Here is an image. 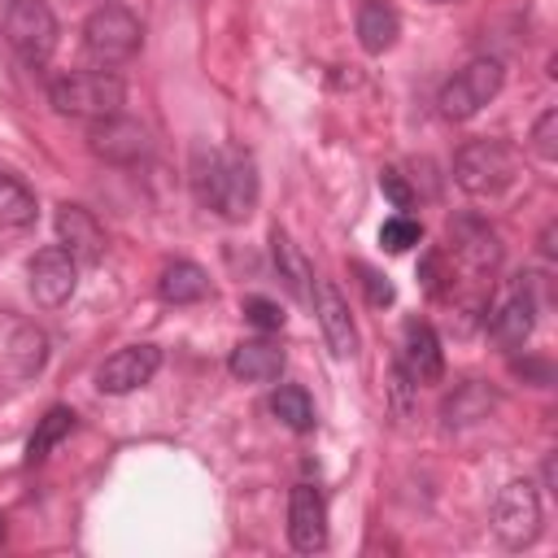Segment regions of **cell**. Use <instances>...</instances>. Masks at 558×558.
I'll list each match as a JSON object with an SVG mask.
<instances>
[{"label": "cell", "instance_id": "1", "mask_svg": "<svg viewBox=\"0 0 558 558\" xmlns=\"http://www.w3.org/2000/svg\"><path fill=\"white\" fill-rule=\"evenodd\" d=\"M48 100L57 113L65 118H113L122 113V100H126V87L118 74L109 70H70L61 78H52L48 87Z\"/></svg>", "mask_w": 558, "mask_h": 558}, {"label": "cell", "instance_id": "2", "mask_svg": "<svg viewBox=\"0 0 558 558\" xmlns=\"http://www.w3.org/2000/svg\"><path fill=\"white\" fill-rule=\"evenodd\" d=\"M519 174V157L506 140H471L453 157V183L471 196H501Z\"/></svg>", "mask_w": 558, "mask_h": 558}, {"label": "cell", "instance_id": "3", "mask_svg": "<svg viewBox=\"0 0 558 558\" xmlns=\"http://www.w3.org/2000/svg\"><path fill=\"white\" fill-rule=\"evenodd\" d=\"M140 44H144V26L122 4H100L83 22V52L96 65H122L140 52Z\"/></svg>", "mask_w": 558, "mask_h": 558}, {"label": "cell", "instance_id": "4", "mask_svg": "<svg viewBox=\"0 0 558 558\" xmlns=\"http://www.w3.org/2000/svg\"><path fill=\"white\" fill-rule=\"evenodd\" d=\"M501 78H506V70H501V61L497 57H475V61H466L445 87H440V113L445 118H453V122H466V118H475L497 92H501Z\"/></svg>", "mask_w": 558, "mask_h": 558}, {"label": "cell", "instance_id": "5", "mask_svg": "<svg viewBox=\"0 0 558 558\" xmlns=\"http://www.w3.org/2000/svg\"><path fill=\"white\" fill-rule=\"evenodd\" d=\"M4 39L26 65H44L57 52V17L44 0H9Z\"/></svg>", "mask_w": 558, "mask_h": 558}, {"label": "cell", "instance_id": "6", "mask_svg": "<svg viewBox=\"0 0 558 558\" xmlns=\"http://www.w3.org/2000/svg\"><path fill=\"white\" fill-rule=\"evenodd\" d=\"M493 532L506 549H523L541 536V493L532 480H510L493 501Z\"/></svg>", "mask_w": 558, "mask_h": 558}, {"label": "cell", "instance_id": "7", "mask_svg": "<svg viewBox=\"0 0 558 558\" xmlns=\"http://www.w3.org/2000/svg\"><path fill=\"white\" fill-rule=\"evenodd\" d=\"M257 205V161L240 148L222 153V174H218V196H214V209L227 218V222H244Z\"/></svg>", "mask_w": 558, "mask_h": 558}, {"label": "cell", "instance_id": "8", "mask_svg": "<svg viewBox=\"0 0 558 558\" xmlns=\"http://www.w3.org/2000/svg\"><path fill=\"white\" fill-rule=\"evenodd\" d=\"M74 283H78V262L61 248V244H48L31 257V296L44 305V310H57L74 296Z\"/></svg>", "mask_w": 558, "mask_h": 558}, {"label": "cell", "instance_id": "9", "mask_svg": "<svg viewBox=\"0 0 558 558\" xmlns=\"http://www.w3.org/2000/svg\"><path fill=\"white\" fill-rule=\"evenodd\" d=\"M157 366H161V349H157V344H126V349H118L113 357L100 362L96 388L109 392V397L135 392V388H144V384L157 375Z\"/></svg>", "mask_w": 558, "mask_h": 558}, {"label": "cell", "instance_id": "10", "mask_svg": "<svg viewBox=\"0 0 558 558\" xmlns=\"http://www.w3.org/2000/svg\"><path fill=\"white\" fill-rule=\"evenodd\" d=\"M87 144L100 161H113V166H131L140 157H148V131L122 113L113 118H96L92 131H87Z\"/></svg>", "mask_w": 558, "mask_h": 558}, {"label": "cell", "instance_id": "11", "mask_svg": "<svg viewBox=\"0 0 558 558\" xmlns=\"http://www.w3.org/2000/svg\"><path fill=\"white\" fill-rule=\"evenodd\" d=\"M310 301H314V314H318L327 349L336 357H357V327H353V314H349V301L340 296V288L331 279H318Z\"/></svg>", "mask_w": 558, "mask_h": 558}, {"label": "cell", "instance_id": "12", "mask_svg": "<svg viewBox=\"0 0 558 558\" xmlns=\"http://www.w3.org/2000/svg\"><path fill=\"white\" fill-rule=\"evenodd\" d=\"M288 541L296 554H318L327 545V506L314 484H296L288 497Z\"/></svg>", "mask_w": 558, "mask_h": 558}, {"label": "cell", "instance_id": "13", "mask_svg": "<svg viewBox=\"0 0 558 558\" xmlns=\"http://www.w3.org/2000/svg\"><path fill=\"white\" fill-rule=\"evenodd\" d=\"M449 244H453V257L471 270V275H493L497 262H501V244H497V231L484 222V218H453L449 222Z\"/></svg>", "mask_w": 558, "mask_h": 558}, {"label": "cell", "instance_id": "14", "mask_svg": "<svg viewBox=\"0 0 558 558\" xmlns=\"http://www.w3.org/2000/svg\"><path fill=\"white\" fill-rule=\"evenodd\" d=\"M57 240H61V248L74 257V262H100L105 257V227L96 222V214L92 209H83V205H57Z\"/></svg>", "mask_w": 558, "mask_h": 558}, {"label": "cell", "instance_id": "15", "mask_svg": "<svg viewBox=\"0 0 558 558\" xmlns=\"http://www.w3.org/2000/svg\"><path fill=\"white\" fill-rule=\"evenodd\" d=\"M401 371L414 379V384H436L440 375H445V353H440V336L427 327V323H418V318H410L405 327H401Z\"/></svg>", "mask_w": 558, "mask_h": 558}, {"label": "cell", "instance_id": "16", "mask_svg": "<svg viewBox=\"0 0 558 558\" xmlns=\"http://www.w3.org/2000/svg\"><path fill=\"white\" fill-rule=\"evenodd\" d=\"M536 327V296L527 283H514L510 296L488 314V336L501 344V349H519Z\"/></svg>", "mask_w": 558, "mask_h": 558}, {"label": "cell", "instance_id": "17", "mask_svg": "<svg viewBox=\"0 0 558 558\" xmlns=\"http://www.w3.org/2000/svg\"><path fill=\"white\" fill-rule=\"evenodd\" d=\"M283 362L288 357H283L279 344H270V340H240L231 349V357H227V371L235 379H244V384H270V379L283 375Z\"/></svg>", "mask_w": 558, "mask_h": 558}, {"label": "cell", "instance_id": "18", "mask_svg": "<svg viewBox=\"0 0 558 558\" xmlns=\"http://www.w3.org/2000/svg\"><path fill=\"white\" fill-rule=\"evenodd\" d=\"M397 35H401V13L388 0H362V9H357V44L371 57H379V52H388L397 44Z\"/></svg>", "mask_w": 558, "mask_h": 558}, {"label": "cell", "instance_id": "19", "mask_svg": "<svg viewBox=\"0 0 558 558\" xmlns=\"http://www.w3.org/2000/svg\"><path fill=\"white\" fill-rule=\"evenodd\" d=\"M497 401H501V397H497L488 384H480V379H466V384H458V388L445 397V405H440V418H445V427H471V423L488 418V410H493Z\"/></svg>", "mask_w": 558, "mask_h": 558}, {"label": "cell", "instance_id": "20", "mask_svg": "<svg viewBox=\"0 0 558 558\" xmlns=\"http://www.w3.org/2000/svg\"><path fill=\"white\" fill-rule=\"evenodd\" d=\"M270 262H275V270H279V279H283V288L296 296V301H310V279H314V270H310V262L301 257V248L292 244V235L283 231V227H275L270 231Z\"/></svg>", "mask_w": 558, "mask_h": 558}, {"label": "cell", "instance_id": "21", "mask_svg": "<svg viewBox=\"0 0 558 558\" xmlns=\"http://www.w3.org/2000/svg\"><path fill=\"white\" fill-rule=\"evenodd\" d=\"M157 292L166 305H196L209 296V275L196 262H170L157 279Z\"/></svg>", "mask_w": 558, "mask_h": 558}, {"label": "cell", "instance_id": "22", "mask_svg": "<svg viewBox=\"0 0 558 558\" xmlns=\"http://www.w3.org/2000/svg\"><path fill=\"white\" fill-rule=\"evenodd\" d=\"M35 222V192L17 179L0 170V231H22Z\"/></svg>", "mask_w": 558, "mask_h": 558}, {"label": "cell", "instance_id": "23", "mask_svg": "<svg viewBox=\"0 0 558 558\" xmlns=\"http://www.w3.org/2000/svg\"><path fill=\"white\" fill-rule=\"evenodd\" d=\"M70 432H74V410H70V405H52V410L35 423V432H31V440H26V462H44Z\"/></svg>", "mask_w": 558, "mask_h": 558}, {"label": "cell", "instance_id": "24", "mask_svg": "<svg viewBox=\"0 0 558 558\" xmlns=\"http://www.w3.org/2000/svg\"><path fill=\"white\" fill-rule=\"evenodd\" d=\"M270 410H275V418L283 423V427H292V432H314V401H310V392L301 388V384H283V388H275V397H270Z\"/></svg>", "mask_w": 558, "mask_h": 558}, {"label": "cell", "instance_id": "25", "mask_svg": "<svg viewBox=\"0 0 558 558\" xmlns=\"http://www.w3.org/2000/svg\"><path fill=\"white\" fill-rule=\"evenodd\" d=\"M9 353H13V371H17L22 379H31V375H39L44 362H48V336H44L39 327H17Z\"/></svg>", "mask_w": 558, "mask_h": 558}, {"label": "cell", "instance_id": "26", "mask_svg": "<svg viewBox=\"0 0 558 558\" xmlns=\"http://www.w3.org/2000/svg\"><path fill=\"white\" fill-rule=\"evenodd\" d=\"M418 288L432 296V301H445L453 292V266H449V253L445 248H427L418 257Z\"/></svg>", "mask_w": 558, "mask_h": 558}, {"label": "cell", "instance_id": "27", "mask_svg": "<svg viewBox=\"0 0 558 558\" xmlns=\"http://www.w3.org/2000/svg\"><path fill=\"white\" fill-rule=\"evenodd\" d=\"M218 174H222V153L214 148H196L192 157V187H196V201L214 209V196H218Z\"/></svg>", "mask_w": 558, "mask_h": 558}, {"label": "cell", "instance_id": "28", "mask_svg": "<svg viewBox=\"0 0 558 558\" xmlns=\"http://www.w3.org/2000/svg\"><path fill=\"white\" fill-rule=\"evenodd\" d=\"M418 240H423V222L410 218V214H392V218L379 227V244H384L388 253H405V248H414Z\"/></svg>", "mask_w": 558, "mask_h": 558}, {"label": "cell", "instance_id": "29", "mask_svg": "<svg viewBox=\"0 0 558 558\" xmlns=\"http://www.w3.org/2000/svg\"><path fill=\"white\" fill-rule=\"evenodd\" d=\"M353 270H357L362 292H366V301H371L375 310H384V305H392V301H397V288L388 283V275H379V270H375V266H366V262H353Z\"/></svg>", "mask_w": 558, "mask_h": 558}, {"label": "cell", "instance_id": "30", "mask_svg": "<svg viewBox=\"0 0 558 558\" xmlns=\"http://www.w3.org/2000/svg\"><path fill=\"white\" fill-rule=\"evenodd\" d=\"M532 153L541 161H554L558 157V109H545L532 126Z\"/></svg>", "mask_w": 558, "mask_h": 558}, {"label": "cell", "instance_id": "31", "mask_svg": "<svg viewBox=\"0 0 558 558\" xmlns=\"http://www.w3.org/2000/svg\"><path fill=\"white\" fill-rule=\"evenodd\" d=\"M244 318H248V327H257V331H279V327H283V310H279V301H270V296H248V301H244Z\"/></svg>", "mask_w": 558, "mask_h": 558}, {"label": "cell", "instance_id": "32", "mask_svg": "<svg viewBox=\"0 0 558 558\" xmlns=\"http://www.w3.org/2000/svg\"><path fill=\"white\" fill-rule=\"evenodd\" d=\"M379 187H384V196H388L401 214H405V209H414V201H418V192L405 183V174H401L397 166H384V170H379Z\"/></svg>", "mask_w": 558, "mask_h": 558}, {"label": "cell", "instance_id": "33", "mask_svg": "<svg viewBox=\"0 0 558 558\" xmlns=\"http://www.w3.org/2000/svg\"><path fill=\"white\" fill-rule=\"evenodd\" d=\"M392 384H388V392H392V410L397 414H410V388H418L405 371H401V362H392V375H388Z\"/></svg>", "mask_w": 558, "mask_h": 558}, {"label": "cell", "instance_id": "34", "mask_svg": "<svg viewBox=\"0 0 558 558\" xmlns=\"http://www.w3.org/2000/svg\"><path fill=\"white\" fill-rule=\"evenodd\" d=\"M514 375H527V379H536V384H549V379H554L549 362H514Z\"/></svg>", "mask_w": 558, "mask_h": 558}, {"label": "cell", "instance_id": "35", "mask_svg": "<svg viewBox=\"0 0 558 558\" xmlns=\"http://www.w3.org/2000/svg\"><path fill=\"white\" fill-rule=\"evenodd\" d=\"M541 253H545V257H554V253H558V248H554V222H549V227H545V235H541Z\"/></svg>", "mask_w": 558, "mask_h": 558}, {"label": "cell", "instance_id": "36", "mask_svg": "<svg viewBox=\"0 0 558 558\" xmlns=\"http://www.w3.org/2000/svg\"><path fill=\"white\" fill-rule=\"evenodd\" d=\"M0 541H4V519H0Z\"/></svg>", "mask_w": 558, "mask_h": 558}]
</instances>
